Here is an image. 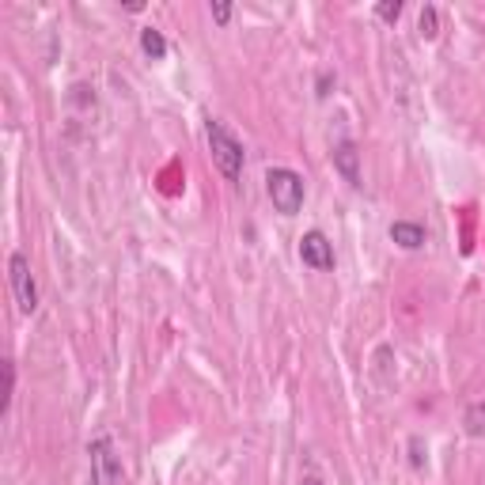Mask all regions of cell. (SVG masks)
I'll return each mask as SVG.
<instances>
[{"instance_id":"6da1fadb","label":"cell","mask_w":485,"mask_h":485,"mask_svg":"<svg viewBox=\"0 0 485 485\" xmlns=\"http://www.w3.org/2000/svg\"><path fill=\"white\" fill-rule=\"evenodd\" d=\"M205 140H208L213 164L220 167L224 179H228V183H239V179H242V159H247V152H242V140H239L224 122H217V118H208V122H205Z\"/></svg>"},{"instance_id":"7a4b0ae2","label":"cell","mask_w":485,"mask_h":485,"mask_svg":"<svg viewBox=\"0 0 485 485\" xmlns=\"http://www.w3.org/2000/svg\"><path fill=\"white\" fill-rule=\"evenodd\" d=\"M266 193H269V201L281 217H296L303 208V198H307L303 179L293 167H269L266 171Z\"/></svg>"},{"instance_id":"3957f363","label":"cell","mask_w":485,"mask_h":485,"mask_svg":"<svg viewBox=\"0 0 485 485\" xmlns=\"http://www.w3.org/2000/svg\"><path fill=\"white\" fill-rule=\"evenodd\" d=\"M88 459H91V485H125V466L110 436H95L88 444Z\"/></svg>"},{"instance_id":"277c9868","label":"cell","mask_w":485,"mask_h":485,"mask_svg":"<svg viewBox=\"0 0 485 485\" xmlns=\"http://www.w3.org/2000/svg\"><path fill=\"white\" fill-rule=\"evenodd\" d=\"M8 285H12V296H15V307L23 315H35L38 311V281L30 273V258L23 251H15L8 258Z\"/></svg>"},{"instance_id":"5b68a950","label":"cell","mask_w":485,"mask_h":485,"mask_svg":"<svg viewBox=\"0 0 485 485\" xmlns=\"http://www.w3.org/2000/svg\"><path fill=\"white\" fill-rule=\"evenodd\" d=\"M334 171L342 174V179L353 186V190H361L364 186V171H361V149H357V140H337L334 144Z\"/></svg>"},{"instance_id":"8992f818","label":"cell","mask_w":485,"mask_h":485,"mask_svg":"<svg viewBox=\"0 0 485 485\" xmlns=\"http://www.w3.org/2000/svg\"><path fill=\"white\" fill-rule=\"evenodd\" d=\"M300 262L311 266V269H322V273L334 269V262H337V258H334V242L322 235V232H307L300 239Z\"/></svg>"},{"instance_id":"52a82bcc","label":"cell","mask_w":485,"mask_h":485,"mask_svg":"<svg viewBox=\"0 0 485 485\" xmlns=\"http://www.w3.org/2000/svg\"><path fill=\"white\" fill-rule=\"evenodd\" d=\"M387 235H391V242H395V247H402V251H421L429 242V232L421 228V224H410V220H395Z\"/></svg>"},{"instance_id":"ba28073f","label":"cell","mask_w":485,"mask_h":485,"mask_svg":"<svg viewBox=\"0 0 485 485\" xmlns=\"http://www.w3.org/2000/svg\"><path fill=\"white\" fill-rule=\"evenodd\" d=\"M140 50L149 54L152 61H164V57H167V38H164V30L144 27V30H140Z\"/></svg>"},{"instance_id":"9c48e42d","label":"cell","mask_w":485,"mask_h":485,"mask_svg":"<svg viewBox=\"0 0 485 485\" xmlns=\"http://www.w3.org/2000/svg\"><path fill=\"white\" fill-rule=\"evenodd\" d=\"M417 30H421L425 42H432L436 35H440V12H436V4L421 8V15H417Z\"/></svg>"},{"instance_id":"30bf717a","label":"cell","mask_w":485,"mask_h":485,"mask_svg":"<svg viewBox=\"0 0 485 485\" xmlns=\"http://www.w3.org/2000/svg\"><path fill=\"white\" fill-rule=\"evenodd\" d=\"M463 425H466V436H485V402H471L466 406Z\"/></svg>"},{"instance_id":"8fae6325","label":"cell","mask_w":485,"mask_h":485,"mask_svg":"<svg viewBox=\"0 0 485 485\" xmlns=\"http://www.w3.org/2000/svg\"><path fill=\"white\" fill-rule=\"evenodd\" d=\"M402 8H406L402 0H379V4H376V15H379L383 23H398V20H402Z\"/></svg>"},{"instance_id":"7c38bea8","label":"cell","mask_w":485,"mask_h":485,"mask_svg":"<svg viewBox=\"0 0 485 485\" xmlns=\"http://www.w3.org/2000/svg\"><path fill=\"white\" fill-rule=\"evenodd\" d=\"M315 88H319V91H315L319 99H327L330 88H334V72H319V84H315Z\"/></svg>"},{"instance_id":"4fadbf2b","label":"cell","mask_w":485,"mask_h":485,"mask_svg":"<svg viewBox=\"0 0 485 485\" xmlns=\"http://www.w3.org/2000/svg\"><path fill=\"white\" fill-rule=\"evenodd\" d=\"M410 451H413V455H410L413 471H421V466H425V455H421V440H417V436H413V440H410Z\"/></svg>"},{"instance_id":"5bb4252c","label":"cell","mask_w":485,"mask_h":485,"mask_svg":"<svg viewBox=\"0 0 485 485\" xmlns=\"http://www.w3.org/2000/svg\"><path fill=\"white\" fill-rule=\"evenodd\" d=\"M213 20H217V23H228V20H232V4L217 0V4H213Z\"/></svg>"},{"instance_id":"9a60e30c","label":"cell","mask_w":485,"mask_h":485,"mask_svg":"<svg viewBox=\"0 0 485 485\" xmlns=\"http://www.w3.org/2000/svg\"><path fill=\"white\" fill-rule=\"evenodd\" d=\"M300 485H322V478H315V474H303V478H300Z\"/></svg>"}]
</instances>
